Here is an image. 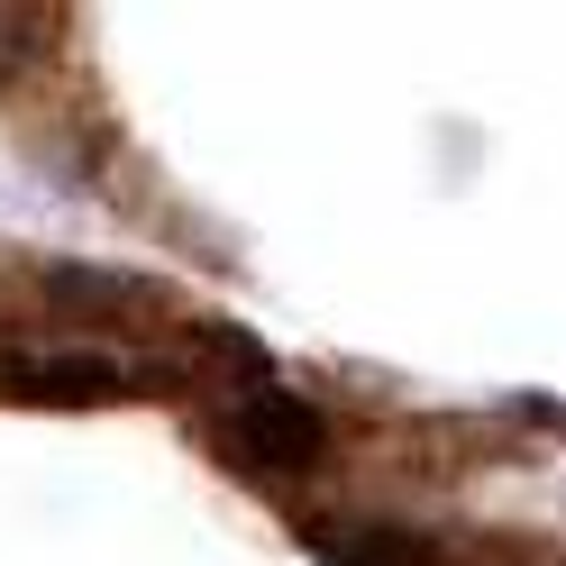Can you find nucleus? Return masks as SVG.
<instances>
[{
	"instance_id": "obj_1",
	"label": "nucleus",
	"mask_w": 566,
	"mask_h": 566,
	"mask_svg": "<svg viewBox=\"0 0 566 566\" xmlns=\"http://www.w3.org/2000/svg\"><path fill=\"white\" fill-rule=\"evenodd\" d=\"M238 430L256 439V457H274V467H311V457H321V420L293 411V402H247Z\"/></svg>"
},
{
	"instance_id": "obj_2",
	"label": "nucleus",
	"mask_w": 566,
	"mask_h": 566,
	"mask_svg": "<svg viewBox=\"0 0 566 566\" xmlns=\"http://www.w3.org/2000/svg\"><path fill=\"white\" fill-rule=\"evenodd\" d=\"M321 557H338V566H430V548L411 530H321Z\"/></svg>"
}]
</instances>
